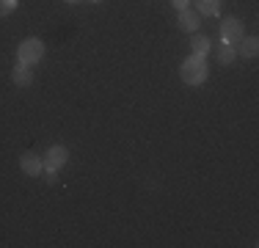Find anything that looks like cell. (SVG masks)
I'll return each instance as SVG.
<instances>
[{
	"mask_svg": "<svg viewBox=\"0 0 259 248\" xmlns=\"http://www.w3.org/2000/svg\"><path fill=\"white\" fill-rule=\"evenodd\" d=\"M207 74H209V69H207L204 55H190V58H185L182 66H180V77L188 86H201L207 80Z\"/></svg>",
	"mask_w": 259,
	"mask_h": 248,
	"instance_id": "6da1fadb",
	"label": "cell"
},
{
	"mask_svg": "<svg viewBox=\"0 0 259 248\" xmlns=\"http://www.w3.org/2000/svg\"><path fill=\"white\" fill-rule=\"evenodd\" d=\"M17 58H20V64H39L41 58H45V42L36 39V36H30V39H22V45L17 47Z\"/></svg>",
	"mask_w": 259,
	"mask_h": 248,
	"instance_id": "7a4b0ae2",
	"label": "cell"
},
{
	"mask_svg": "<svg viewBox=\"0 0 259 248\" xmlns=\"http://www.w3.org/2000/svg\"><path fill=\"white\" fill-rule=\"evenodd\" d=\"M221 39L229 42V45H237V42L243 39V22H240L237 17H226V20L221 22Z\"/></svg>",
	"mask_w": 259,
	"mask_h": 248,
	"instance_id": "3957f363",
	"label": "cell"
},
{
	"mask_svg": "<svg viewBox=\"0 0 259 248\" xmlns=\"http://www.w3.org/2000/svg\"><path fill=\"white\" fill-rule=\"evenodd\" d=\"M66 160H69V149L55 144L45 152V166L47 169H61V166H66Z\"/></svg>",
	"mask_w": 259,
	"mask_h": 248,
	"instance_id": "277c9868",
	"label": "cell"
},
{
	"mask_svg": "<svg viewBox=\"0 0 259 248\" xmlns=\"http://www.w3.org/2000/svg\"><path fill=\"white\" fill-rule=\"evenodd\" d=\"M20 169L28 174V177H41V171H45V160L39 157V154L33 152H25L20 157Z\"/></svg>",
	"mask_w": 259,
	"mask_h": 248,
	"instance_id": "5b68a950",
	"label": "cell"
},
{
	"mask_svg": "<svg viewBox=\"0 0 259 248\" xmlns=\"http://www.w3.org/2000/svg\"><path fill=\"white\" fill-rule=\"evenodd\" d=\"M11 83L20 86V89H28L30 83H33V72H30L28 64H17L14 69H11Z\"/></svg>",
	"mask_w": 259,
	"mask_h": 248,
	"instance_id": "8992f818",
	"label": "cell"
},
{
	"mask_svg": "<svg viewBox=\"0 0 259 248\" xmlns=\"http://www.w3.org/2000/svg\"><path fill=\"white\" fill-rule=\"evenodd\" d=\"M199 11H196V9H190V6H188V9H182L180 11V28L182 30H188V33H196V30H199Z\"/></svg>",
	"mask_w": 259,
	"mask_h": 248,
	"instance_id": "52a82bcc",
	"label": "cell"
},
{
	"mask_svg": "<svg viewBox=\"0 0 259 248\" xmlns=\"http://www.w3.org/2000/svg\"><path fill=\"white\" fill-rule=\"evenodd\" d=\"M234 50H237V55H243V58H256V53H259V39H256V36H243Z\"/></svg>",
	"mask_w": 259,
	"mask_h": 248,
	"instance_id": "ba28073f",
	"label": "cell"
},
{
	"mask_svg": "<svg viewBox=\"0 0 259 248\" xmlns=\"http://www.w3.org/2000/svg\"><path fill=\"white\" fill-rule=\"evenodd\" d=\"M234 58H237V50H234V45H229V42H221V47H218V61H221L224 66H229Z\"/></svg>",
	"mask_w": 259,
	"mask_h": 248,
	"instance_id": "9c48e42d",
	"label": "cell"
},
{
	"mask_svg": "<svg viewBox=\"0 0 259 248\" xmlns=\"http://www.w3.org/2000/svg\"><path fill=\"white\" fill-rule=\"evenodd\" d=\"M221 9V0H199L196 3V11H199L201 17H215Z\"/></svg>",
	"mask_w": 259,
	"mask_h": 248,
	"instance_id": "30bf717a",
	"label": "cell"
},
{
	"mask_svg": "<svg viewBox=\"0 0 259 248\" xmlns=\"http://www.w3.org/2000/svg\"><path fill=\"white\" fill-rule=\"evenodd\" d=\"M190 50H193V55H207L209 53V39L201 33H193V39H190Z\"/></svg>",
	"mask_w": 259,
	"mask_h": 248,
	"instance_id": "8fae6325",
	"label": "cell"
},
{
	"mask_svg": "<svg viewBox=\"0 0 259 248\" xmlns=\"http://www.w3.org/2000/svg\"><path fill=\"white\" fill-rule=\"evenodd\" d=\"M17 6H20V0H0V17H9L17 11Z\"/></svg>",
	"mask_w": 259,
	"mask_h": 248,
	"instance_id": "7c38bea8",
	"label": "cell"
},
{
	"mask_svg": "<svg viewBox=\"0 0 259 248\" xmlns=\"http://www.w3.org/2000/svg\"><path fill=\"white\" fill-rule=\"evenodd\" d=\"M171 3H174V9H177V11L188 9V0H171Z\"/></svg>",
	"mask_w": 259,
	"mask_h": 248,
	"instance_id": "4fadbf2b",
	"label": "cell"
},
{
	"mask_svg": "<svg viewBox=\"0 0 259 248\" xmlns=\"http://www.w3.org/2000/svg\"><path fill=\"white\" fill-rule=\"evenodd\" d=\"M64 3H80V0H64Z\"/></svg>",
	"mask_w": 259,
	"mask_h": 248,
	"instance_id": "5bb4252c",
	"label": "cell"
},
{
	"mask_svg": "<svg viewBox=\"0 0 259 248\" xmlns=\"http://www.w3.org/2000/svg\"><path fill=\"white\" fill-rule=\"evenodd\" d=\"M89 3H102V0H89Z\"/></svg>",
	"mask_w": 259,
	"mask_h": 248,
	"instance_id": "9a60e30c",
	"label": "cell"
}]
</instances>
